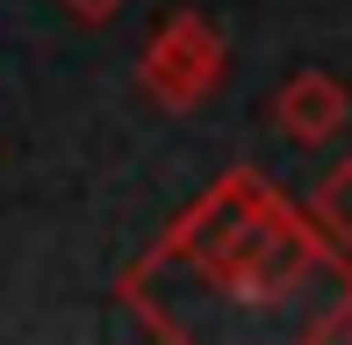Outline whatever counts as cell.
Listing matches in <instances>:
<instances>
[{
  "label": "cell",
  "mask_w": 352,
  "mask_h": 345,
  "mask_svg": "<svg viewBox=\"0 0 352 345\" xmlns=\"http://www.w3.org/2000/svg\"><path fill=\"white\" fill-rule=\"evenodd\" d=\"M338 259L345 252H331L324 230L309 216H295L259 172H223L137 274H187L201 288L230 295V302L266 309V302L316 288Z\"/></svg>",
  "instance_id": "1"
},
{
  "label": "cell",
  "mask_w": 352,
  "mask_h": 345,
  "mask_svg": "<svg viewBox=\"0 0 352 345\" xmlns=\"http://www.w3.org/2000/svg\"><path fill=\"white\" fill-rule=\"evenodd\" d=\"M223 72H230V43H223V29L209 14H195V8H173L166 22L151 29L144 58H137L144 93H151L158 108H173V115H180V108H201L223 87Z\"/></svg>",
  "instance_id": "2"
},
{
  "label": "cell",
  "mask_w": 352,
  "mask_h": 345,
  "mask_svg": "<svg viewBox=\"0 0 352 345\" xmlns=\"http://www.w3.org/2000/svg\"><path fill=\"white\" fill-rule=\"evenodd\" d=\"M345 115H352V93L331 80V72H295V80H280L274 93V122H280V137L287 144H324V137H338L345 130Z\"/></svg>",
  "instance_id": "3"
},
{
  "label": "cell",
  "mask_w": 352,
  "mask_h": 345,
  "mask_svg": "<svg viewBox=\"0 0 352 345\" xmlns=\"http://www.w3.org/2000/svg\"><path fill=\"white\" fill-rule=\"evenodd\" d=\"M309 223L324 230L331 252H352V159H338L324 180H316V194H309Z\"/></svg>",
  "instance_id": "4"
},
{
  "label": "cell",
  "mask_w": 352,
  "mask_h": 345,
  "mask_svg": "<svg viewBox=\"0 0 352 345\" xmlns=\"http://www.w3.org/2000/svg\"><path fill=\"white\" fill-rule=\"evenodd\" d=\"M58 8H65L72 22H87V29H94V22H116V14L130 8V0H58Z\"/></svg>",
  "instance_id": "5"
},
{
  "label": "cell",
  "mask_w": 352,
  "mask_h": 345,
  "mask_svg": "<svg viewBox=\"0 0 352 345\" xmlns=\"http://www.w3.org/2000/svg\"><path fill=\"white\" fill-rule=\"evenodd\" d=\"M316 338H352V295L338 302V317H324V331H316Z\"/></svg>",
  "instance_id": "6"
}]
</instances>
